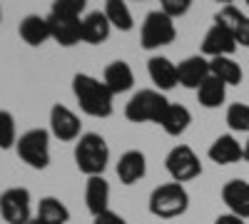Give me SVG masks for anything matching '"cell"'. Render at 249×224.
Instances as JSON below:
<instances>
[{"label": "cell", "mask_w": 249, "mask_h": 224, "mask_svg": "<svg viewBox=\"0 0 249 224\" xmlns=\"http://www.w3.org/2000/svg\"><path fill=\"white\" fill-rule=\"evenodd\" d=\"M72 95L77 100L80 110L90 117H110L115 110L112 107L115 95L110 92V87L88 72H77L72 77Z\"/></svg>", "instance_id": "6da1fadb"}, {"label": "cell", "mask_w": 249, "mask_h": 224, "mask_svg": "<svg viewBox=\"0 0 249 224\" xmlns=\"http://www.w3.org/2000/svg\"><path fill=\"white\" fill-rule=\"evenodd\" d=\"M110 162V147L102 135L85 132L75 145V167L88 177H102Z\"/></svg>", "instance_id": "7a4b0ae2"}, {"label": "cell", "mask_w": 249, "mask_h": 224, "mask_svg": "<svg viewBox=\"0 0 249 224\" xmlns=\"http://www.w3.org/2000/svg\"><path fill=\"white\" fill-rule=\"evenodd\" d=\"M147 207L155 217L160 219H175L182 217L190 207V194L179 185V182H167V185H160L152 190Z\"/></svg>", "instance_id": "3957f363"}, {"label": "cell", "mask_w": 249, "mask_h": 224, "mask_svg": "<svg viewBox=\"0 0 249 224\" xmlns=\"http://www.w3.org/2000/svg\"><path fill=\"white\" fill-rule=\"evenodd\" d=\"M170 103L160 90H140L130 97V103L124 105V117L130 122H155L162 125L164 112H167Z\"/></svg>", "instance_id": "277c9868"}, {"label": "cell", "mask_w": 249, "mask_h": 224, "mask_svg": "<svg viewBox=\"0 0 249 224\" xmlns=\"http://www.w3.org/2000/svg\"><path fill=\"white\" fill-rule=\"evenodd\" d=\"M18 157L33 170H45L50 165V132L43 127L28 130L18 137Z\"/></svg>", "instance_id": "5b68a950"}, {"label": "cell", "mask_w": 249, "mask_h": 224, "mask_svg": "<svg viewBox=\"0 0 249 224\" xmlns=\"http://www.w3.org/2000/svg\"><path fill=\"white\" fill-rule=\"evenodd\" d=\"M175 37H177V28L170 15H164L162 10H152L144 15V23L140 30V43L144 50H160L175 43Z\"/></svg>", "instance_id": "8992f818"}, {"label": "cell", "mask_w": 249, "mask_h": 224, "mask_svg": "<svg viewBox=\"0 0 249 224\" xmlns=\"http://www.w3.org/2000/svg\"><path fill=\"white\" fill-rule=\"evenodd\" d=\"M164 167H167L170 177L179 182V185L202 174V162L190 145H175L164 157Z\"/></svg>", "instance_id": "52a82bcc"}, {"label": "cell", "mask_w": 249, "mask_h": 224, "mask_svg": "<svg viewBox=\"0 0 249 224\" xmlns=\"http://www.w3.org/2000/svg\"><path fill=\"white\" fill-rule=\"evenodd\" d=\"M0 217L8 224H30L33 207H30V192L25 187H10L0 194Z\"/></svg>", "instance_id": "ba28073f"}, {"label": "cell", "mask_w": 249, "mask_h": 224, "mask_svg": "<svg viewBox=\"0 0 249 224\" xmlns=\"http://www.w3.org/2000/svg\"><path fill=\"white\" fill-rule=\"evenodd\" d=\"M48 25H50V37L62 48H72L82 43V17H65L48 13Z\"/></svg>", "instance_id": "9c48e42d"}, {"label": "cell", "mask_w": 249, "mask_h": 224, "mask_svg": "<svg viewBox=\"0 0 249 224\" xmlns=\"http://www.w3.org/2000/svg\"><path fill=\"white\" fill-rule=\"evenodd\" d=\"M80 130H82V122L70 107L53 105V110H50V132H53V137H57L62 142H72V139L82 137Z\"/></svg>", "instance_id": "30bf717a"}, {"label": "cell", "mask_w": 249, "mask_h": 224, "mask_svg": "<svg viewBox=\"0 0 249 224\" xmlns=\"http://www.w3.org/2000/svg\"><path fill=\"white\" fill-rule=\"evenodd\" d=\"M234 50H237V40L232 37V33L227 30L222 23H214L210 30L204 33L202 55H207L210 60H214V57H232Z\"/></svg>", "instance_id": "8fae6325"}, {"label": "cell", "mask_w": 249, "mask_h": 224, "mask_svg": "<svg viewBox=\"0 0 249 224\" xmlns=\"http://www.w3.org/2000/svg\"><path fill=\"white\" fill-rule=\"evenodd\" d=\"M177 75H179V85L187 90H199V85L210 77V60L204 55H190L184 57L177 65Z\"/></svg>", "instance_id": "7c38bea8"}, {"label": "cell", "mask_w": 249, "mask_h": 224, "mask_svg": "<svg viewBox=\"0 0 249 224\" xmlns=\"http://www.w3.org/2000/svg\"><path fill=\"white\" fill-rule=\"evenodd\" d=\"M214 23H222L227 30L232 33V37L237 40V45L249 48V17L232 3H227L217 15H214Z\"/></svg>", "instance_id": "4fadbf2b"}, {"label": "cell", "mask_w": 249, "mask_h": 224, "mask_svg": "<svg viewBox=\"0 0 249 224\" xmlns=\"http://www.w3.org/2000/svg\"><path fill=\"white\" fill-rule=\"evenodd\" d=\"M222 202L232 214L249 219V182L244 179H230L222 187Z\"/></svg>", "instance_id": "5bb4252c"}, {"label": "cell", "mask_w": 249, "mask_h": 224, "mask_svg": "<svg viewBox=\"0 0 249 224\" xmlns=\"http://www.w3.org/2000/svg\"><path fill=\"white\" fill-rule=\"evenodd\" d=\"M147 72H150V80L160 87V90H172L179 85V75H177V65L172 63L170 57H162V55H155L147 60Z\"/></svg>", "instance_id": "9a60e30c"}, {"label": "cell", "mask_w": 249, "mask_h": 224, "mask_svg": "<svg viewBox=\"0 0 249 224\" xmlns=\"http://www.w3.org/2000/svg\"><path fill=\"white\" fill-rule=\"evenodd\" d=\"M144 174H147V159H144V155L140 150H127L120 162H117V177L122 185H135V182H140Z\"/></svg>", "instance_id": "2e32d148"}, {"label": "cell", "mask_w": 249, "mask_h": 224, "mask_svg": "<svg viewBox=\"0 0 249 224\" xmlns=\"http://www.w3.org/2000/svg\"><path fill=\"white\" fill-rule=\"evenodd\" d=\"M102 83L110 87L112 95H122V92L132 90L135 72H132V68L124 63V60H115V63H110L105 68V72H102Z\"/></svg>", "instance_id": "e0dca14e"}, {"label": "cell", "mask_w": 249, "mask_h": 224, "mask_svg": "<svg viewBox=\"0 0 249 224\" xmlns=\"http://www.w3.org/2000/svg\"><path fill=\"white\" fill-rule=\"evenodd\" d=\"M85 205L92 217L110 209V185L105 177H88L85 182Z\"/></svg>", "instance_id": "ac0fdd59"}, {"label": "cell", "mask_w": 249, "mask_h": 224, "mask_svg": "<svg viewBox=\"0 0 249 224\" xmlns=\"http://www.w3.org/2000/svg\"><path fill=\"white\" fill-rule=\"evenodd\" d=\"M110 30H112V25L102 10H92L82 17V43H88V45L105 43L110 37Z\"/></svg>", "instance_id": "d6986e66"}, {"label": "cell", "mask_w": 249, "mask_h": 224, "mask_svg": "<svg viewBox=\"0 0 249 224\" xmlns=\"http://www.w3.org/2000/svg\"><path fill=\"white\" fill-rule=\"evenodd\" d=\"M207 155H210V159L217 162V165H234V162L244 159V147L232 135H219L210 145Z\"/></svg>", "instance_id": "ffe728a7"}, {"label": "cell", "mask_w": 249, "mask_h": 224, "mask_svg": "<svg viewBox=\"0 0 249 224\" xmlns=\"http://www.w3.org/2000/svg\"><path fill=\"white\" fill-rule=\"evenodd\" d=\"M18 30H20V37H23L30 48H40L45 40H50L48 17H40V15H25Z\"/></svg>", "instance_id": "44dd1931"}, {"label": "cell", "mask_w": 249, "mask_h": 224, "mask_svg": "<svg viewBox=\"0 0 249 224\" xmlns=\"http://www.w3.org/2000/svg\"><path fill=\"white\" fill-rule=\"evenodd\" d=\"M35 219L40 224H68L70 209L62 205L57 197H43V199H40V205H37Z\"/></svg>", "instance_id": "7402d4cb"}, {"label": "cell", "mask_w": 249, "mask_h": 224, "mask_svg": "<svg viewBox=\"0 0 249 224\" xmlns=\"http://www.w3.org/2000/svg\"><path fill=\"white\" fill-rule=\"evenodd\" d=\"M197 100H199V105L207 107V110H214L219 105H224V100H227V85L222 83V80H217L214 75H210L204 80V83L199 85L197 90Z\"/></svg>", "instance_id": "603a6c76"}, {"label": "cell", "mask_w": 249, "mask_h": 224, "mask_svg": "<svg viewBox=\"0 0 249 224\" xmlns=\"http://www.w3.org/2000/svg\"><path fill=\"white\" fill-rule=\"evenodd\" d=\"M192 122V112L187 110L184 105H170L167 112H164V120H162V130L167 132L170 137H179L187 132V127H190Z\"/></svg>", "instance_id": "cb8c5ba5"}, {"label": "cell", "mask_w": 249, "mask_h": 224, "mask_svg": "<svg viewBox=\"0 0 249 224\" xmlns=\"http://www.w3.org/2000/svg\"><path fill=\"white\" fill-rule=\"evenodd\" d=\"M210 72L217 80H222L224 85H239L242 83V68L232 57H214V60H210Z\"/></svg>", "instance_id": "d4e9b609"}, {"label": "cell", "mask_w": 249, "mask_h": 224, "mask_svg": "<svg viewBox=\"0 0 249 224\" xmlns=\"http://www.w3.org/2000/svg\"><path fill=\"white\" fill-rule=\"evenodd\" d=\"M102 13L107 15L110 25L117 28V30H122V33H130V30L135 28L132 13H130L127 3H122V0H107V3H105V10H102Z\"/></svg>", "instance_id": "484cf974"}, {"label": "cell", "mask_w": 249, "mask_h": 224, "mask_svg": "<svg viewBox=\"0 0 249 224\" xmlns=\"http://www.w3.org/2000/svg\"><path fill=\"white\" fill-rule=\"evenodd\" d=\"M227 125L232 132H249V105L234 103L227 107Z\"/></svg>", "instance_id": "4316f807"}, {"label": "cell", "mask_w": 249, "mask_h": 224, "mask_svg": "<svg viewBox=\"0 0 249 224\" xmlns=\"http://www.w3.org/2000/svg\"><path fill=\"white\" fill-rule=\"evenodd\" d=\"M13 145H18L15 117L8 110H0V150H10Z\"/></svg>", "instance_id": "83f0119b"}, {"label": "cell", "mask_w": 249, "mask_h": 224, "mask_svg": "<svg viewBox=\"0 0 249 224\" xmlns=\"http://www.w3.org/2000/svg\"><path fill=\"white\" fill-rule=\"evenodd\" d=\"M50 13L65 15V17H85V0H55L50 5Z\"/></svg>", "instance_id": "f1b7e54d"}, {"label": "cell", "mask_w": 249, "mask_h": 224, "mask_svg": "<svg viewBox=\"0 0 249 224\" xmlns=\"http://www.w3.org/2000/svg\"><path fill=\"white\" fill-rule=\"evenodd\" d=\"M192 8V0H162V13L164 15H170L172 20H177V17H182V15H187V10Z\"/></svg>", "instance_id": "f546056e"}, {"label": "cell", "mask_w": 249, "mask_h": 224, "mask_svg": "<svg viewBox=\"0 0 249 224\" xmlns=\"http://www.w3.org/2000/svg\"><path fill=\"white\" fill-rule=\"evenodd\" d=\"M92 224H127L117 212H112V209H107V212H102V214H97L95 217V222Z\"/></svg>", "instance_id": "4dcf8cb0"}, {"label": "cell", "mask_w": 249, "mask_h": 224, "mask_svg": "<svg viewBox=\"0 0 249 224\" xmlns=\"http://www.w3.org/2000/svg\"><path fill=\"white\" fill-rule=\"evenodd\" d=\"M214 224H247L242 217H237V214H232V212H227V214H219L217 219H214Z\"/></svg>", "instance_id": "1f68e13d"}, {"label": "cell", "mask_w": 249, "mask_h": 224, "mask_svg": "<svg viewBox=\"0 0 249 224\" xmlns=\"http://www.w3.org/2000/svg\"><path fill=\"white\" fill-rule=\"evenodd\" d=\"M244 159H247V162H249V139H247V142H244Z\"/></svg>", "instance_id": "d6a6232c"}, {"label": "cell", "mask_w": 249, "mask_h": 224, "mask_svg": "<svg viewBox=\"0 0 249 224\" xmlns=\"http://www.w3.org/2000/svg\"><path fill=\"white\" fill-rule=\"evenodd\" d=\"M30 224H40V222H37V219H33V222H30Z\"/></svg>", "instance_id": "836d02e7"}, {"label": "cell", "mask_w": 249, "mask_h": 224, "mask_svg": "<svg viewBox=\"0 0 249 224\" xmlns=\"http://www.w3.org/2000/svg\"><path fill=\"white\" fill-rule=\"evenodd\" d=\"M0 17H3V10H0Z\"/></svg>", "instance_id": "e575fe53"}, {"label": "cell", "mask_w": 249, "mask_h": 224, "mask_svg": "<svg viewBox=\"0 0 249 224\" xmlns=\"http://www.w3.org/2000/svg\"><path fill=\"white\" fill-rule=\"evenodd\" d=\"M247 3H249V0H247Z\"/></svg>", "instance_id": "d590c367"}]
</instances>
